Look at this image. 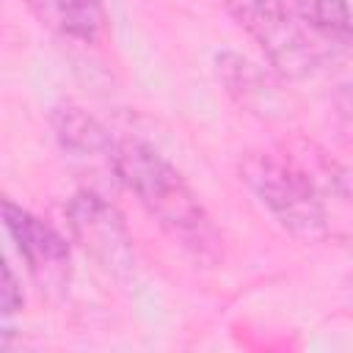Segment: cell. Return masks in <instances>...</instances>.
<instances>
[{
	"instance_id": "obj_1",
	"label": "cell",
	"mask_w": 353,
	"mask_h": 353,
	"mask_svg": "<svg viewBox=\"0 0 353 353\" xmlns=\"http://www.w3.org/2000/svg\"><path fill=\"white\" fill-rule=\"evenodd\" d=\"M119 179L146 215L196 262L212 268L223 259V237L182 174L146 141L119 138Z\"/></svg>"
},
{
	"instance_id": "obj_2",
	"label": "cell",
	"mask_w": 353,
	"mask_h": 353,
	"mask_svg": "<svg viewBox=\"0 0 353 353\" xmlns=\"http://www.w3.org/2000/svg\"><path fill=\"white\" fill-rule=\"evenodd\" d=\"M243 185L273 215V221L303 243L328 232V212L314 179L290 157L268 149H248L237 163Z\"/></svg>"
},
{
	"instance_id": "obj_3",
	"label": "cell",
	"mask_w": 353,
	"mask_h": 353,
	"mask_svg": "<svg viewBox=\"0 0 353 353\" xmlns=\"http://www.w3.org/2000/svg\"><path fill=\"white\" fill-rule=\"evenodd\" d=\"M221 6L259 44L281 77L301 80L317 69V50L301 17L284 0H221Z\"/></svg>"
},
{
	"instance_id": "obj_4",
	"label": "cell",
	"mask_w": 353,
	"mask_h": 353,
	"mask_svg": "<svg viewBox=\"0 0 353 353\" xmlns=\"http://www.w3.org/2000/svg\"><path fill=\"white\" fill-rule=\"evenodd\" d=\"M74 243L113 279L127 281L135 273V248L121 212L94 188L77 190L66 204Z\"/></svg>"
},
{
	"instance_id": "obj_5",
	"label": "cell",
	"mask_w": 353,
	"mask_h": 353,
	"mask_svg": "<svg viewBox=\"0 0 353 353\" xmlns=\"http://www.w3.org/2000/svg\"><path fill=\"white\" fill-rule=\"evenodd\" d=\"M3 223L19 256L25 259L30 276L36 279V284L50 295L66 292L72 259H69V243L63 240V234H58L47 221L14 204L11 199L3 201Z\"/></svg>"
},
{
	"instance_id": "obj_6",
	"label": "cell",
	"mask_w": 353,
	"mask_h": 353,
	"mask_svg": "<svg viewBox=\"0 0 353 353\" xmlns=\"http://www.w3.org/2000/svg\"><path fill=\"white\" fill-rule=\"evenodd\" d=\"M50 124L55 132V141L66 160L85 176H91L97 185H113L119 179V165H116V146L119 141L110 138V132L88 116L77 105H58L50 113Z\"/></svg>"
},
{
	"instance_id": "obj_7",
	"label": "cell",
	"mask_w": 353,
	"mask_h": 353,
	"mask_svg": "<svg viewBox=\"0 0 353 353\" xmlns=\"http://www.w3.org/2000/svg\"><path fill=\"white\" fill-rule=\"evenodd\" d=\"M215 77L245 113H254L259 119L287 116V97L279 91V83L245 55L232 52V50L218 52Z\"/></svg>"
},
{
	"instance_id": "obj_8",
	"label": "cell",
	"mask_w": 353,
	"mask_h": 353,
	"mask_svg": "<svg viewBox=\"0 0 353 353\" xmlns=\"http://www.w3.org/2000/svg\"><path fill=\"white\" fill-rule=\"evenodd\" d=\"M30 11L55 33L94 44L102 33L105 14L99 0H25Z\"/></svg>"
},
{
	"instance_id": "obj_9",
	"label": "cell",
	"mask_w": 353,
	"mask_h": 353,
	"mask_svg": "<svg viewBox=\"0 0 353 353\" xmlns=\"http://www.w3.org/2000/svg\"><path fill=\"white\" fill-rule=\"evenodd\" d=\"M298 17L312 30L353 44V14L347 0H298Z\"/></svg>"
},
{
	"instance_id": "obj_10",
	"label": "cell",
	"mask_w": 353,
	"mask_h": 353,
	"mask_svg": "<svg viewBox=\"0 0 353 353\" xmlns=\"http://www.w3.org/2000/svg\"><path fill=\"white\" fill-rule=\"evenodd\" d=\"M25 303V295H22V287L11 270V265L6 262L3 265V290H0V309H3V317H11L22 309Z\"/></svg>"
},
{
	"instance_id": "obj_11",
	"label": "cell",
	"mask_w": 353,
	"mask_h": 353,
	"mask_svg": "<svg viewBox=\"0 0 353 353\" xmlns=\"http://www.w3.org/2000/svg\"><path fill=\"white\" fill-rule=\"evenodd\" d=\"M339 108H342V113L353 121V83L342 85V91H339Z\"/></svg>"
}]
</instances>
